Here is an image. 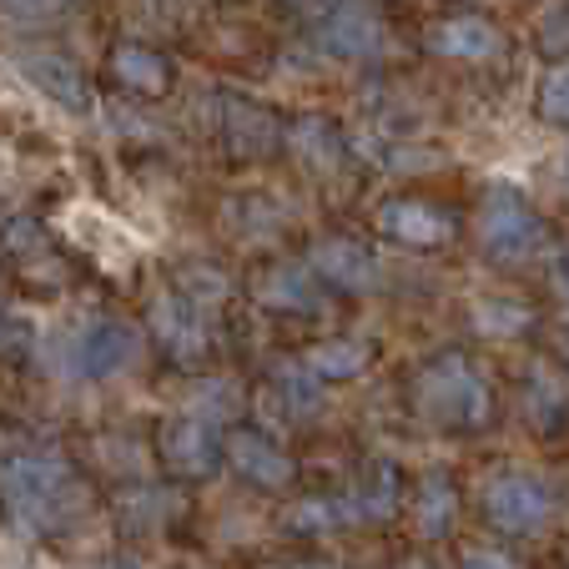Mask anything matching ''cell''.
<instances>
[{
	"label": "cell",
	"instance_id": "cell-30",
	"mask_svg": "<svg viewBox=\"0 0 569 569\" xmlns=\"http://www.w3.org/2000/svg\"><path fill=\"white\" fill-rule=\"evenodd\" d=\"M555 288L565 292V302H569V252H565V258L555 262Z\"/></svg>",
	"mask_w": 569,
	"mask_h": 569
},
{
	"label": "cell",
	"instance_id": "cell-16",
	"mask_svg": "<svg viewBox=\"0 0 569 569\" xmlns=\"http://www.w3.org/2000/svg\"><path fill=\"white\" fill-rule=\"evenodd\" d=\"M348 499H353L358 519H368V525H383V519H393L398 505H403V469H398V463H388V459H378L373 469L358 479V489Z\"/></svg>",
	"mask_w": 569,
	"mask_h": 569
},
{
	"label": "cell",
	"instance_id": "cell-19",
	"mask_svg": "<svg viewBox=\"0 0 569 569\" xmlns=\"http://www.w3.org/2000/svg\"><path fill=\"white\" fill-rule=\"evenodd\" d=\"M348 525H358L353 499H302L288 515L292 535H333V529H348Z\"/></svg>",
	"mask_w": 569,
	"mask_h": 569
},
{
	"label": "cell",
	"instance_id": "cell-22",
	"mask_svg": "<svg viewBox=\"0 0 569 569\" xmlns=\"http://www.w3.org/2000/svg\"><path fill=\"white\" fill-rule=\"evenodd\" d=\"M272 388H278V403L292 413V419H312V413L322 409L318 378L308 373V363H302V368H278V378H272Z\"/></svg>",
	"mask_w": 569,
	"mask_h": 569
},
{
	"label": "cell",
	"instance_id": "cell-1",
	"mask_svg": "<svg viewBox=\"0 0 569 569\" xmlns=\"http://www.w3.org/2000/svg\"><path fill=\"white\" fill-rule=\"evenodd\" d=\"M413 409L443 433H479L495 423V383L459 348H443L413 373Z\"/></svg>",
	"mask_w": 569,
	"mask_h": 569
},
{
	"label": "cell",
	"instance_id": "cell-23",
	"mask_svg": "<svg viewBox=\"0 0 569 569\" xmlns=\"http://www.w3.org/2000/svg\"><path fill=\"white\" fill-rule=\"evenodd\" d=\"M292 147L308 161H318V167H338V157H343V137H338L333 121H322V117L298 121V127H292Z\"/></svg>",
	"mask_w": 569,
	"mask_h": 569
},
{
	"label": "cell",
	"instance_id": "cell-21",
	"mask_svg": "<svg viewBox=\"0 0 569 569\" xmlns=\"http://www.w3.org/2000/svg\"><path fill=\"white\" fill-rule=\"evenodd\" d=\"M535 117L545 127H565L569 131V61H555L535 87Z\"/></svg>",
	"mask_w": 569,
	"mask_h": 569
},
{
	"label": "cell",
	"instance_id": "cell-25",
	"mask_svg": "<svg viewBox=\"0 0 569 569\" xmlns=\"http://www.w3.org/2000/svg\"><path fill=\"white\" fill-rule=\"evenodd\" d=\"M26 71L41 81L51 97H61L66 107H81V97H87V87H81V76H76L71 61H61V56H31L26 61Z\"/></svg>",
	"mask_w": 569,
	"mask_h": 569
},
{
	"label": "cell",
	"instance_id": "cell-11",
	"mask_svg": "<svg viewBox=\"0 0 569 569\" xmlns=\"http://www.w3.org/2000/svg\"><path fill=\"white\" fill-rule=\"evenodd\" d=\"M222 459L232 463V473H242L248 483H258V489H288L292 483V459L278 449V443L268 439V433L258 429H232L222 439Z\"/></svg>",
	"mask_w": 569,
	"mask_h": 569
},
{
	"label": "cell",
	"instance_id": "cell-2",
	"mask_svg": "<svg viewBox=\"0 0 569 569\" xmlns=\"http://www.w3.org/2000/svg\"><path fill=\"white\" fill-rule=\"evenodd\" d=\"M0 499L11 525H21L26 535H61L81 519L87 509V489L76 483V473L61 459L46 453H21L0 469Z\"/></svg>",
	"mask_w": 569,
	"mask_h": 569
},
{
	"label": "cell",
	"instance_id": "cell-10",
	"mask_svg": "<svg viewBox=\"0 0 569 569\" xmlns=\"http://www.w3.org/2000/svg\"><path fill=\"white\" fill-rule=\"evenodd\" d=\"M423 41H429L433 56H449V61H495L505 51V31L489 16H473V11L433 21Z\"/></svg>",
	"mask_w": 569,
	"mask_h": 569
},
{
	"label": "cell",
	"instance_id": "cell-26",
	"mask_svg": "<svg viewBox=\"0 0 569 569\" xmlns=\"http://www.w3.org/2000/svg\"><path fill=\"white\" fill-rule=\"evenodd\" d=\"M192 413L197 419H207V423L232 419L237 413V388L232 383H202L197 388V398H192Z\"/></svg>",
	"mask_w": 569,
	"mask_h": 569
},
{
	"label": "cell",
	"instance_id": "cell-6",
	"mask_svg": "<svg viewBox=\"0 0 569 569\" xmlns=\"http://www.w3.org/2000/svg\"><path fill=\"white\" fill-rule=\"evenodd\" d=\"M378 232L403 242V248H443L459 237V217L439 202H423V197H388L378 207Z\"/></svg>",
	"mask_w": 569,
	"mask_h": 569
},
{
	"label": "cell",
	"instance_id": "cell-33",
	"mask_svg": "<svg viewBox=\"0 0 569 569\" xmlns=\"http://www.w3.org/2000/svg\"><path fill=\"white\" fill-rule=\"evenodd\" d=\"M268 569H338V565H312V559H302V565H268Z\"/></svg>",
	"mask_w": 569,
	"mask_h": 569
},
{
	"label": "cell",
	"instance_id": "cell-24",
	"mask_svg": "<svg viewBox=\"0 0 569 569\" xmlns=\"http://www.w3.org/2000/svg\"><path fill=\"white\" fill-rule=\"evenodd\" d=\"M117 76L127 81V87L147 91V97H157V91L167 87V66H161V56H151L147 46H121L117 51Z\"/></svg>",
	"mask_w": 569,
	"mask_h": 569
},
{
	"label": "cell",
	"instance_id": "cell-9",
	"mask_svg": "<svg viewBox=\"0 0 569 569\" xmlns=\"http://www.w3.org/2000/svg\"><path fill=\"white\" fill-rule=\"evenodd\" d=\"M308 268L318 272L322 282H333L338 292H373L378 282H383L378 258L363 242H353V237H322V242H312Z\"/></svg>",
	"mask_w": 569,
	"mask_h": 569
},
{
	"label": "cell",
	"instance_id": "cell-12",
	"mask_svg": "<svg viewBox=\"0 0 569 569\" xmlns=\"http://www.w3.org/2000/svg\"><path fill=\"white\" fill-rule=\"evenodd\" d=\"M151 333L172 358H202L207 353V312L182 292H157L151 298Z\"/></svg>",
	"mask_w": 569,
	"mask_h": 569
},
{
	"label": "cell",
	"instance_id": "cell-31",
	"mask_svg": "<svg viewBox=\"0 0 569 569\" xmlns=\"http://www.w3.org/2000/svg\"><path fill=\"white\" fill-rule=\"evenodd\" d=\"M398 569H433V559H429V555H409V559H403V565H398Z\"/></svg>",
	"mask_w": 569,
	"mask_h": 569
},
{
	"label": "cell",
	"instance_id": "cell-13",
	"mask_svg": "<svg viewBox=\"0 0 569 569\" xmlns=\"http://www.w3.org/2000/svg\"><path fill=\"white\" fill-rule=\"evenodd\" d=\"M453 525H459V483L449 479V469H429L413 489V529L423 539H449Z\"/></svg>",
	"mask_w": 569,
	"mask_h": 569
},
{
	"label": "cell",
	"instance_id": "cell-20",
	"mask_svg": "<svg viewBox=\"0 0 569 569\" xmlns=\"http://www.w3.org/2000/svg\"><path fill=\"white\" fill-rule=\"evenodd\" d=\"M227 137L237 151H268L278 147V127H272L268 111L248 107V101H227Z\"/></svg>",
	"mask_w": 569,
	"mask_h": 569
},
{
	"label": "cell",
	"instance_id": "cell-7",
	"mask_svg": "<svg viewBox=\"0 0 569 569\" xmlns=\"http://www.w3.org/2000/svg\"><path fill=\"white\" fill-rule=\"evenodd\" d=\"M519 409H525L529 429L559 439L569 429V373L555 358H535L519 378Z\"/></svg>",
	"mask_w": 569,
	"mask_h": 569
},
{
	"label": "cell",
	"instance_id": "cell-15",
	"mask_svg": "<svg viewBox=\"0 0 569 569\" xmlns=\"http://www.w3.org/2000/svg\"><path fill=\"white\" fill-rule=\"evenodd\" d=\"M258 298L268 302V308H278V312H318V308H322L318 272H312V268H292V262H282V268L262 272Z\"/></svg>",
	"mask_w": 569,
	"mask_h": 569
},
{
	"label": "cell",
	"instance_id": "cell-34",
	"mask_svg": "<svg viewBox=\"0 0 569 569\" xmlns=\"http://www.w3.org/2000/svg\"><path fill=\"white\" fill-rule=\"evenodd\" d=\"M565 358H569V318H565Z\"/></svg>",
	"mask_w": 569,
	"mask_h": 569
},
{
	"label": "cell",
	"instance_id": "cell-29",
	"mask_svg": "<svg viewBox=\"0 0 569 569\" xmlns=\"http://www.w3.org/2000/svg\"><path fill=\"white\" fill-rule=\"evenodd\" d=\"M545 46H555V51H565V46H569V6L549 11V21H545Z\"/></svg>",
	"mask_w": 569,
	"mask_h": 569
},
{
	"label": "cell",
	"instance_id": "cell-18",
	"mask_svg": "<svg viewBox=\"0 0 569 569\" xmlns=\"http://www.w3.org/2000/svg\"><path fill=\"white\" fill-rule=\"evenodd\" d=\"M322 41L333 46L338 56H378V46H383V31H378V21L368 11H358V6H338L333 16H328V26H322Z\"/></svg>",
	"mask_w": 569,
	"mask_h": 569
},
{
	"label": "cell",
	"instance_id": "cell-8",
	"mask_svg": "<svg viewBox=\"0 0 569 569\" xmlns=\"http://www.w3.org/2000/svg\"><path fill=\"white\" fill-rule=\"evenodd\" d=\"M161 459L167 469L182 473V479H212L217 463H222V439H217V423L182 413V419L161 423Z\"/></svg>",
	"mask_w": 569,
	"mask_h": 569
},
{
	"label": "cell",
	"instance_id": "cell-17",
	"mask_svg": "<svg viewBox=\"0 0 569 569\" xmlns=\"http://www.w3.org/2000/svg\"><path fill=\"white\" fill-rule=\"evenodd\" d=\"M302 363L322 383H348V378H358L373 363V343H363V338H328V343H312Z\"/></svg>",
	"mask_w": 569,
	"mask_h": 569
},
{
	"label": "cell",
	"instance_id": "cell-28",
	"mask_svg": "<svg viewBox=\"0 0 569 569\" xmlns=\"http://www.w3.org/2000/svg\"><path fill=\"white\" fill-rule=\"evenodd\" d=\"M459 569H525V565L515 555H505V549H469L459 559Z\"/></svg>",
	"mask_w": 569,
	"mask_h": 569
},
{
	"label": "cell",
	"instance_id": "cell-4",
	"mask_svg": "<svg viewBox=\"0 0 569 569\" xmlns=\"http://www.w3.org/2000/svg\"><path fill=\"white\" fill-rule=\"evenodd\" d=\"M479 515H483V525H495L499 535L525 539V535H539V529L549 525L555 499H549V489L535 479V473L495 469L479 483Z\"/></svg>",
	"mask_w": 569,
	"mask_h": 569
},
{
	"label": "cell",
	"instance_id": "cell-14",
	"mask_svg": "<svg viewBox=\"0 0 569 569\" xmlns=\"http://www.w3.org/2000/svg\"><path fill=\"white\" fill-rule=\"evenodd\" d=\"M469 328L479 338H519L535 328V308L525 298H509V292H483L469 302Z\"/></svg>",
	"mask_w": 569,
	"mask_h": 569
},
{
	"label": "cell",
	"instance_id": "cell-32",
	"mask_svg": "<svg viewBox=\"0 0 569 569\" xmlns=\"http://www.w3.org/2000/svg\"><path fill=\"white\" fill-rule=\"evenodd\" d=\"M101 569H141V565H137V559H121V555H111Z\"/></svg>",
	"mask_w": 569,
	"mask_h": 569
},
{
	"label": "cell",
	"instance_id": "cell-27",
	"mask_svg": "<svg viewBox=\"0 0 569 569\" xmlns=\"http://www.w3.org/2000/svg\"><path fill=\"white\" fill-rule=\"evenodd\" d=\"M222 292H227V282L217 278L212 268H192L182 278V298H192L197 308H207V302H222Z\"/></svg>",
	"mask_w": 569,
	"mask_h": 569
},
{
	"label": "cell",
	"instance_id": "cell-5",
	"mask_svg": "<svg viewBox=\"0 0 569 569\" xmlns=\"http://www.w3.org/2000/svg\"><path fill=\"white\" fill-rule=\"evenodd\" d=\"M141 358V338L131 322L121 318H97L87 322L71 343V373L81 378H117Z\"/></svg>",
	"mask_w": 569,
	"mask_h": 569
},
{
	"label": "cell",
	"instance_id": "cell-3",
	"mask_svg": "<svg viewBox=\"0 0 569 569\" xmlns=\"http://www.w3.org/2000/svg\"><path fill=\"white\" fill-rule=\"evenodd\" d=\"M473 237H479V248L489 262L515 268V262H529L535 252H545L549 227L519 187L489 182L479 197V212H473Z\"/></svg>",
	"mask_w": 569,
	"mask_h": 569
}]
</instances>
